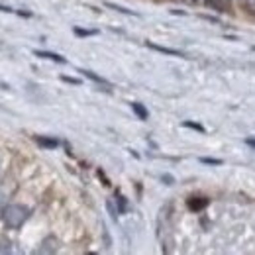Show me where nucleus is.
Segmentation results:
<instances>
[{
  "label": "nucleus",
  "mask_w": 255,
  "mask_h": 255,
  "mask_svg": "<svg viewBox=\"0 0 255 255\" xmlns=\"http://www.w3.org/2000/svg\"><path fill=\"white\" fill-rule=\"evenodd\" d=\"M75 33L81 35V37H87V35H95L96 30H81V28H75Z\"/></svg>",
  "instance_id": "9d476101"
},
{
  "label": "nucleus",
  "mask_w": 255,
  "mask_h": 255,
  "mask_svg": "<svg viewBox=\"0 0 255 255\" xmlns=\"http://www.w3.org/2000/svg\"><path fill=\"white\" fill-rule=\"evenodd\" d=\"M206 204H208L206 198H202V200H189V208H191V210H200V208H204Z\"/></svg>",
  "instance_id": "423d86ee"
},
{
  "label": "nucleus",
  "mask_w": 255,
  "mask_h": 255,
  "mask_svg": "<svg viewBox=\"0 0 255 255\" xmlns=\"http://www.w3.org/2000/svg\"><path fill=\"white\" fill-rule=\"evenodd\" d=\"M4 198H6V194H4V191H2V189H0V210H2V208H4V202H6V200H4Z\"/></svg>",
  "instance_id": "4468645a"
},
{
  "label": "nucleus",
  "mask_w": 255,
  "mask_h": 255,
  "mask_svg": "<svg viewBox=\"0 0 255 255\" xmlns=\"http://www.w3.org/2000/svg\"><path fill=\"white\" fill-rule=\"evenodd\" d=\"M200 161L206 165H222V159H212V157H200Z\"/></svg>",
  "instance_id": "f8f14e48"
},
{
  "label": "nucleus",
  "mask_w": 255,
  "mask_h": 255,
  "mask_svg": "<svg viewBox=\"0 0 255 255\" xmlns=\"http://www.w3.org/2000/svg\"><path fill=\"white\" fill-rule=\"evenodd\" d=\"M248 143H250L252 147H255V139H248Z\"/></svg>",
  "instance_id": "dca6fc26"
},
{
  "label": "nucleus",
  "mask_w": 255,
  "mask_h": 255,
  "mask_svg": "<svg viewBox=\"0 0 255 255\" xmlns=\"http://www.w3.org/2000/svg\"><path fill=\"white\" fill-rule=\"evenodd\" d=\"M242 2H255V0H242Z\"/></svg>",
  "instance_id": "f3484780"
},
{
  "label": "nucleus",
  "mask_w": 255,
  "mask_h": 255,
  "mask_svg": "<svg viewBox=\"0 0 255 255\" xmlns=\"http://www.w3.org/2000/svg\"><path fill=\"white\" fill-rule=\"evenodd\" d=\"M35 55L37 57H43V59H49V61H55V63H65V59L57 53H49V51H37L35 49Z\"/></svg>",
  "instance_id": "7ed1b4c3"
},
{
  "label": "nucleus",
  "mask_w": 255,
  "mask_h": 255,
  "mask_svg": "<svg viewBox=\"0 0 255 255\" xmlns=\"http://www.w3.org/2000/svg\"><path fill=\"white\" fill-rule=\"evenodd\" d=\"M35 141H37V145H41V147H45V149H55V147L59 145V141H57L55 137H43V135H37Z\"/></svg>",
  "instance_id": "f03ea898"
},
{
  "label": "nucleus",
  "mask_w": 255,
  "mask_h": 255,
  "mask_svg": "<svg viewBox=\"0 0 255 255\" xmlns=\"http://www.w3.org/2000/svg\"><path fill=\"white\" fill-rule=\"evenodd\" d=\"M131 110L135 112V116L139 118V120H147V110H145V106L143 104H139V102H131Z\"/></svg>",
  "instance_id": "20e7f679"
},
{
  "label": "nucleus",
  "mask_w": 255,
  "mask_h": 255,
  "mask_svg": "<svg viewBox=\"0 0 255 255\" xmlns=\"http://www.w3.org/2000/svg\"><path fill=\"white\" fill-rule=\"evenodd\" d=\"M183 126H185V128H191V129H196V131H200V133H204V128L200 126V124H194V122H185Z\"/></svg>",
  "instance_id": "9b49d317"
},
{
  "label": "nucleus",
  "mask_w": 255,
  "mask_h": 255,
  "mask_svg": "<svg viewBox=\"0 0 255 255\" xmlns=\"http://www.w3.org/2000/svg\"><path fill=\"white\" fill-rule=\"evenodd\" d=\"M28 216H30V210L22 204H8L2 208V220L8 228H20L28 220Z\"/></svg>",
  "instance_id": "f257e3e1"
},
{
  "label": "nucleus",
  "mask_w": 255,
  "mask_h": 255,
  "mask_svg": "<svg viewBox=\"0 0 255 255\" xmlns=\"http://www.w3.org/2000/svg\"><path fill=\"white\" fill-rule=\"evenodd\" d=\"M83 73H85V77L93 79V81H96V83H102V85H106V81H104L102 77H98V75H95V73H91V71H83Z\"/></svg>",
  "instance_id": "1a4fd4ad"
},
{
  "label": "nucleus",
  "mask_w": 255,
  "mask_h": 255,
  "mask_svg": "<svg viewBox=\"0 0 255 255\" xmlns=\"http://www.w3.org/2000/svg\"><path fill=\"white\" fill-rule=\"evenodd\" d=\"M151 49H155V51H161V53H167V55H175V57H181V51H177V49H169V47H161V45H155V43H147Z\"/></svg>",
  "instance_id": "39448f33"
},
{
  "label": "nucleus",
  "mask_w": 255,
  "mask_h": 255,
  "mask_svg": "<svg viewBox=\"0 0 255 255\" xmlns=\"http://www.w3.org/2000/svg\"><path fill=\"white\" fill-rule=\"evenodd\" d=\"M0 12H12V8H8V6H0Z\"/></svg>",
  "instance_id": "2eb2a0df"
},
{
  "label": "nucleus",
  "mask_w": 255,
  "mask_h": 255,
  "mask_svg": "<svg viewBox=\"0 0 255 255\" xmlns=\"http://www.w3.org/2000/svg\"><path fill=\"white\" fill-rule=\"evenodd\" d=\"M61 81H65V83H71V85H81V81L79 79H75V77H61Z\"/></svg>",
  "instance_id": "ddd939ff"
},
{
  "label": "nucleus",
  "mask_w": 255,
  "mask_h": 255,
  "mask_svg": "<svg viewBox=\"0 0 255 255\" xmlns=\"http://www.w3.org/2000/svg\"><path fill=\"white\" fill-rule=\"evenodd\" d=\"M106 6L112 8V10H116V12H122V14H128V16H133V12L128 10V8H124V6H118V4H112V2H106Z\"/></svg>",
  "instance_id": "0eeeda50"
},
{
  "label": "nucleus",
  "mask_w": 255,
  "mask_h": 255,
  "mask_svg": "<svg viewBox=\"0 0 255 255\" xmlns=\"http://www.w3.org/2000/svg\"><path fill=\"white\" fill-rule=\"evenodd\" d=\"M10 252H12L10 242H8V240H4V238H0V254H10Z\"/></svg>",
  "instance_id": "6e6552de"
}]
</instances>
